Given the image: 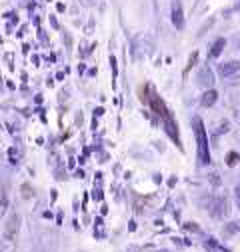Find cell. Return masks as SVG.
Segmentation results:
<instances>
[{
  "label": "cell",
  "instance_id": "52a82bcc",
  "mask_svg": "<svg viewBox=\"0 0 240 252\" xmlns=\"http://www.w3.org/2000/svg\"><path fill=\"white\" fill-rule=\"evenodd\" d=\"M212 216L214 218H222V216H226V212H228V202H226V198H216L214 202H212Z\"/></svg>",
  "mask_w": 240,
  "mask_h": 252
},
{
  "label": "cell",
  "instance_id": "7c38bea8",
  "mask_svg": "<svg viewBox=\"0 0 240 252\" xmlns=\"http://www.w3.org/2000/svg\"><path fill=\"white\" fill-rule=\"evenodd\" d=\"M6 208H8V200H6V196H4V194H0V216H2V214L6 212Z\"/></svg>",
  "mask_w": 240,
  "mask_h": 252
},
{
  "label": "cell",
  "instance_id": "6da1fadb",
  "mask_svg": "<svg viewBox=\"0 0 240 252\" xmlns=\"http://www.w3.org/2000/svg\"><path fill=\"white\" fill-rule=\"evenodd\" d=\"M142 100H146L148 104H150V110H152L158 118H160V122H162V126H164V130H166V134L180 146V136H178V124H176V120H174V116H172V112L168 110V106L164 104V100L156 94V90L152 88V86H146V96H142Z\"/></svg>",
  "mask_w": 240,
  "mask_h": 252
},
{
  "label": "cell",
  "instance_id": "8fae6325",
  "mask_svg": "<svg viewBox=\"0 0 240 252\" xmlns=\"http://www.w3.org/2000/svg\"><path fill=\"white\" fill-rule=\"evenodd\" d=\"M238 162H240V154L238 152H228L226 154V164L228 166H236Z\"/></svg>",
  "mask_w": 240,
  "mask_h": 252
},
{
  "label": "cell",
  "instance_id": "5b68a950",
  "mask_svg": "<svg viewBox=\"0 0 240 252\" xmlns=\"http://www.w3.org/2000/svg\"><path fill=\"white\" fill-rule=\"evenodd\" d=\"M16 232H18V216L12 214L10 220H8V224H6V232H4V240L10 242L12 246H14V240L12 238H16Z\"/></svg>",
  "mask_w": 240,
  "mask_h": 252
},
{
  "label": "cell",
  "instance_id": "7a4b0ae2",
  "mask_svg": "<svg viewBox=\"0 0 240 252\" xmlns=\"http://www.w3.org/2000/svg\"><path fill=\"white\" fill-rule=\"evenodd\" d=\"M192 128H194V136H196V156H198V164L208 166L210 164V148H208V136L204 130V122L194 116L192 118Z\"/></svg>",
  "mask_w": 240,
  "mask_h": 252
},
{
  "label": "cell",
  "instance_id": "277c9868",
  "mask_svg": "<svg viewBox=\"0 0 240 252\" xmlns=\"http://www.w3.org/2000/svg\"><path fill=\"white\" fill-rule=\"evenodd\" d=\"M238 70H240V62H238V60H228V62H222V64L218 66V72H220V76H224V78L234 76Z\"/></svg>",
  "mask_w": 240,
  "mask_h": 252
},
{
  "label": "cell",
  "instance_id": "3957f363",
  "mask_svg": "<svg viewBox=\"0 0 240 252\" xmlns=\"http://www.w3.org/2000/svg\"><path fill=\"white\" fill-rule=\"evenodd\" d=\"M172 24L178 30L184 28V12H182V4H180V0H172Z\"/></svg>",
  "mask_w": 240,
  "mask_h": 252
},
{
  "label": "cell",
  "instance_id": "30bf717a",
  "mask_svg": "<svg viewBox=\"0 0 240 252\" xmlns=\"http://www.w3.org/2000/svg\"><path fill=\"white\" fill-rule=\"evenodd\" d=\"M204 248L208 250V252H230L228 248H224V246H220L214 238H206L204 240Z\"/></svg>",
  "mask_w": 240,
  "mask_h": 252
},
{
  "label": "cell",
  "instance_id": "ba28073f",
  "mask_svg": "<svg viewBox=\"0 0 240 252\" xmlns=\"http://www.w3.org/2000/svg\"><path fill=\"white\" fill-rule=\"evenodd\" d=\"M216 100H218V92H216V90H212V88H208V90L202 94V96H200V104H202L204 108L212 106Z\"/></svg>",
  "mask_w": 240,
  "mask_h": 252
},
{
  "label": "cell",
  "instance_id": "9c48e42d",
  "mask_svg": "<svg viewBox=\"0 0 240 252\" xmlns=\"http://www.w3.org/2000/svg\"><path fill=\"white\" fill-rule=\"evenodd\" d=\"M224 46H226V40H224V38H216V40L212 42V46H210V50H208V56H210V58H218V56L222 54Z\"/></svg>",
  "mask_w": 240,
  "mask_h": 252
},
{
  "label": "cell",
  "instance_id": "8992f818",
  "mask_svg": "<svg viewBox=\"0 0 240 252\" xmlns=\"http://www.w3.org/2000/svg\"><path fill=\"white\" fill-rule=\"evenodd\" d=\"M196 78H198V84L204 86V88H210L214 84V74H212V70H210L208 66H202Z\"/></svg>",
  "mask_w": 240,
  "mask_h": 252
},
{
  "label": "cell",
  "instance_id": "5bb4252c",
  "mask_svg": "<svg viewBox=\"0 0 240 252\" xmlns=\"http://www.w3.org/2000/svg\"><path fill=\"white\" fill-rule=\"evenodd\" d=\"M236 50H240V36L236 38Z\"/></svg>",
  "mask_w": 240,
  "mask_h": 252
},
{
  "label": "cell",
  "instance_id": "4fadbf2b",
  "mask_svg": "<svg viewBox=\"0 0 240 252\" xmlns=\"http://www.w3.org/2000/svg\"><path fill=\"white\" fill-rule=\"evenodd\" d=\"M234 202H236V206L240 208V184L234 188Z\"/></svg>",
  "mask_w": 240,
  "mask_h": 252
}]
</instances>
